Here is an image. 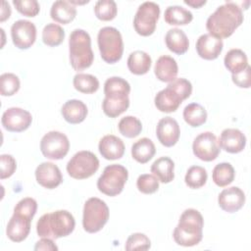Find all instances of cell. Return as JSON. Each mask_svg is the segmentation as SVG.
Returning <instances> with one entry per match:
<instances>
[{"label":"cell","mask_w":251,"mask_h":251,"mask_svg":"<svg viewBox=\"0 0 251 251\" xmlns=\"http://www.w3.org/2000/svg\"><path fill=\"white\" fill-rule=\"evenodd\" d=\"M243 13L241 8L233 2H226L207 19L206 28L209 34L217 38L229 37L242 24Z\"/></svg>","instance_id":"obj_1"},{"label":"cell","mask_w":251,"mask_h":251,"mask_svg":"<svg viewBox=\"0 0 251 251\" xmlns=\"http://www.w3.org/2000/svg\"><path fill=\"white\" fill-rule=\"evenodd\" d=\"M129 92L130 85L126 79L120 76L109 77L104 83L105 98L102 102L104 114L110 118H117L126 111L129 106Z\"/></svg>","instance_id":"obj_2"},{"label":"cell","mask_w":251,"mask_h":251,"mask_svg":"<svg viewBox=\"0 0 251 251\" xmlns=\"http://www.w3.org/2000/svg\"><path fill=\"white\" fill-rule=\"evenodd\" d=\"M74 216L66 210L44 214L36 224V232L40 237L57 239L68 236L75 229Z\"/></svg>","instance_id":"obj_3"},{"label":"cell","mask_w":251,"mask_h":251,"mask_svg":"<svg viewBox=\"0 0 251 251\" xmlns=\"http://www.w3.org/2000/svg\"><path fill=\"white\" fill-rule=\"evenodd\" d=\"M203 226L204 220L200 212L191 208L186 209L174 230L175 241L185 247L197 245L202 240Z\"/></svg>","instance_id":"obj_4"},{"label":"cell","mask_w":251,"mask_h":251,"mask_svg":"<svg viewBox=\"0 0 251 251\" xmlns=\"http://www.w3.org/2000/svg\"><path fill=\"white\" fill-rule=\"evenodd\" d=\"M70 63L74 70L83 71L89 68L94 60L89 34L80 28L73 30L69 38Z\"/></svg>","instance_id":"obj_5"},{"label":"cell","mask_w":251,"mask_h":251,"mask_svg":"<svg viewBox=\"0 0 251 251\" xmlns=\"http://www.w3.org/2000/svg\"><path fill=\"white\" fill-rule=\"evenodd\" d=\"M191 92V86L185 79L176 78L156 94L154 99L155 106L164 113L175 112L181 102L190 96Z\"/></svg>","instance_id":"obj_6"},{"label":"cell","mask_w":251,"mask_h":251,"mask_svg":"<svg viewBox=\"0 0 251 251\" xmlns=\"http://www.w3.org/2000/svg\"><path fill=\"white\" fill-rule=\"evenodd\" d=\"M101 58L108 64L121 60L124 52V42L121 32L113 26L102 27L97 35Z\"/></svg>","instance_id":"obj_7"},{"label":"cell","mask_w":251,"mask_h":251,"mask_svg":"<svg viewBox=\"0 0 251 251\" xmlns=\"http://www.w3.org/2000/svg\"><path fill=\"white\" fill-rule=\"evenodd\" d=\"M109 220V208L107 204L97 198L91 197L84 203L82 226L85 231L95 233L102 229Z\"/></svg>","instance_id":"obj_8"},{"label":"cell","mask_w":251,"mask_h":251,"mask_svg":"<svg viewBox=\"0 0 251 251\" xmlns=\"http://www.w3.org/2000/svg\"><path fill=\"white\" fill-rule=\"evenodd\" d=\"M127 170L118 164L107 166L97 180V188L108 196L120 194L127 180Z\"/></svg>","instance_id":"obj_9"},{"label":"cell","mask_w":251,"mask_h":251,"mask_svg":"<svg viewBox=\"0 0 251 251\" xmlns=\"http://www.w3.org/2000/svg\"><path fill=\"white\" fill-rule=\"evenodd\" d=\"M99 168V160L90 151L75 153L67 164V172L73 178L84 179L93 176Z\"/></svg>","instance_id":"obj_10"},{"label":"cell","mask_w":251,"mask_h":251,"mask_svg":"<svg viewBox=\"0 0 251 251\" xmlns=\"http://www.w3.org/2000/svg\"><path fill=\"white\" fill-rule=\"evenodd\" d=\"M160 16V7L157 3L147 1L142 3L134 16L133 26L135 31L142 36L151 35L156 29Z\"/></svg>","instance_id":"obj_11"},{"label":"cell","mask_w":251,"mask_h":251,"mask_svg":"<svg viewBox=\"0 0 251 251\" xmlns=\"http://www.w3.org/2000/svg\"><path fill=\"white\" fill-rule=\"evenodd\" d=\"M70 141L66 134L52 130L47 132L40 141V150L44 157L51 160L63 159L69 152Z\"/></svg>","instance_id":"obj_12"},{"label":"cell","mask_w":251,"mask_h":251,"mask_svg":"<svg viewBox=\"0 0 251 251\" xmlns=\"http://www.w3.org/2000/svg\"><path fill=\"white\" fill-rule=\"evenodd\" d=\"M194 155L205 162H211L220 154V144L214 133L205 131L197 135L192 144Z\"/></svg>","instance_id":"obj_13"},{"label":"cell","mask_w":251,"mask_h":251,"mask_svg":"<svg viewBox=\"0 0 251 251\" xmlns=\"http://www.w3.org/2000/svg\"><path fill=\"white\" fill-rule=\"evenodd\" d=\"M32 122L31 114L18 107L8 108L2 115L1 123L5 129L12 132H21L29 127Z\"/></svg>","instance_id":"obj_14"},{"label":"cell","mask_w":251,"mask_h":251,"mask_svg":"<svg viewBox=\"0 0 251 251\" xmlns=\"http://www.w3.org/2000/svg\"><path fill=\"white\" fill-rule=\"evenodd\" d=\"M11 36L16 47L19 49H28L35 42L36 27L29 21H16L11 27Z\"/></svg>","instance_id":"obj_15"},{"label":"cell","mask_w":251,"mask_h":251,"mask_svg":"<svg viewBox=\"0 0 251 251\" xmlns=\"http://www.w3.org/2000/svg\"><path fill=\"white\" fill-rule=\"evenodd\" d=\"M31 220L32 218L14 211L6 228L8 238L14 242H21L25 240L30 231Z\"/></svg>","instance_id":"obj_16"},{"label":"cell","mask_w":251,"mask_h":251,"mask_svg":"<svg viewBox=\"0 0 251 251\" xmlns=\"http://www.w3.org/2000/svg\"><path fill=\"white\" fill-rule=\"evenodd\" d=\"M179 134V126L172 117H165L158 122L156 135L162 145L166 147L174 146L178 141Z\"/></svg>","instance_id":"obj_17"},{"label":"cell","mask_w":251,"mask_h":251,"mask_svg":"<svg viewBox=\"0 0 251 251\" xmlns=\"http://www.w3.org/2000/svg\"><path fill=\"white\" fill-rule=\"evenodd\" d=\"M36 181L47 189H53L63 181L60 169L51 162L41 163L35 170Z\"/></svg>","instance_id":"obj_18"},{"label":"cell","mask_w":251,"mask_h":251,"mask_svg":"<svg viewBox=\"0 0 251 251\" xmlns=\"http://www.w3.org/2000/svg\"><path fill=\"white\" fill-rule=\"evenodd\" d=\"M219 206L227 213H234L241 209L245 203V194L237 186L224 189L218 197Z\"/></svg>","instance_id":"obj_19"},{"label":"cell","mask_w":251,"mask_h":251,"mask_svg":"<svg viewBox=\"0 0 251 251\" xmlns=\"http://www.w3.org/2000/svg\"><path fill=\"white\" fill-rule=\"evenodd\" d=\"M223 40L209 33L202 34L196 41V51L205 60L217 59L223 51Z\"/></svg>","instance_id":"obj_20"},{"label":"cell","mask_w":251,"mask_h":251,"mask_svg":"<svg viewBox=\"0 0 251 251\" xmlns=\"http://www.w3.org/2000/svg\"><path fill=\"white\" fill-rule=\"evenodd\" d=\"M219 144L225 151L235 154L245 148L246 137L237 128H226L221 133Z\"/></svg>","instance_id":"obj_21"},{"label":"cell","mask_w":251,"mask_h":251,"mask_svg":"<svg viewBox=\"0 0 251 251\" xmlns=\"http://www.w3.org/2000/svg\"><path fill=\"white\" fill-rule=\"evenodd\" d=\"M98 149L105 159L118 160L124 156L125 144L120 137L113 134H107L100 139Z\"/></svg>","instance_id":"obj_22"},{"label":"cell","mask_w":251,"mask_h":251,"mask_svg":"<svg viewBox=\"0 0 251 251\" xmlns=\"http://www.w3.org/2000/svg\"><path fill=\"white\" fill-rule=\"evenodd\" d=\"M154 73L157 78L164 82H171L176 78L178 73V67L176 61L168 55H163L157 60Z\"/></svg>","instance_id":"obj_23"},{"label":"cell","mask_w":251,"mask_h":251,"mask_svg":"<svg viewBox=\"0 0 251 251\" xmlns=\"http://www.w3.org/2000/svg\"><path fill=\"white\" fill-rule=\"evenodd\" d=\"M87 112L86 105L77 99L68 100L61 109V113L65 121L73 125L83 122L87 116Z\"/></svg>","instance_id":"obj_24"},{"label":"cell","mask_w":251,"mask_h":251,"mask_svg":"<svg viewBox=\"0 0 251 251\" xmlns=\"http://www.w3.org/2000/svg\"><path fill=\"white\" fill-rule=\"evenodd\" d=\"M76 16L75 7L69 1L58 0L52 4L50 17L56 23L67 25L75 20Z\"/></svg>","instance_id":"obj_25"},{"label":"cell","mask_w":251,"mask_h":251,"mask_svg":"<svg viewBox=\"0 0 251 251\" xmlns=\"http://www.w3.org/2000/svg\"><path fill=\"white\" fill-rule=\"evenodd\" d=\"M166 45L170 51L177 55L184 54L189 47V41L183 30L179 28H171L165 37Z\"/></svg>","instance_id":"obj_26"},{"label":"cell","mask_w":251,"mask_h":251,"mask_svg":"<svg viewBox=\"0 0 251 251\" xmlns=\"http://www.w3.org/2000/svg\"><path fill=\"white\" fill-rule=\"evenodd\" d=\"M155 152L156 148L153 141L147 137L137 140L131 146V156L140 164L149 162L154 157Z\"/></svg>","instance_id":"obj_27"},{"label":"cell","mask_w":251,"mask_h":251,"mask_svg":"<svg viewBox=\"0 0 251 251\" xmlns=\"http://www.w3.org/2000/svg\"><path fill=\"white\" fill-rule=\"evenodd\" d=\"M175 164L169 157H160L151 166V173L163 183L171 182L174 177Z\"/></svg>","instance_id":"obj_28"},{"label":"cell","mask_w":251,"mask_h":251,"mask_svg":"<svg viewBox=\"0 0 251 251\" xmlns=\"http://www.w3.org/2000/svg\"><path fill=\"white\" fill-rule=\"evenodd\" d=\"M151 57L144 51L136 50L129 54L127 58V68L130 73L141 75L150 70L151 67Z\"/></svg>","instance_id":"obj_29"},{"label":"cell","mask_w":251,"mask_h":251,"mask_svg":"<svg viewBox=\"0 0 251 251\" xmlns=\"http://www.w3.org/2000/svg\"><path fill=\"white\" fill-rule=\"evenodd\" d=\"M164 19L167 24L172 25H185L192 21L193 15L187 9L176 5L166 9Z\"/></svg>","instance_id":"obj_30"},{"label":"cell","mask_w":251,"mask_h":251,"mask_svg":"<svg viewBox=\"0 0 251 251\" xmlns=\"http://www.w3.org/2000/svg\"><path fill=\"white\" fill-rule=\"evenodd\" d=\"M224 63L231 74H237L245 70L248 66L246 54L240 49H230L225 56Z\"/></svg>","instance_id":"obj_31"},{"label":"cell","mask_w":251,"mask_h":251,"mask_svg":"<svg viewBox=\"0 0 251 251\" xmlns=\"http://www.w3.org/2000/svg\"><path fill=\"white\" fill-rule=\"evenodd\" d=\"M183 119L192 127L202 126L207 121V111L198 103H190L183 110Z\"/></svg>","instance_id":"obj_32"},{"label":"cell","mask_w":251,"mask_h":251,"mask_svg":"<svg viewBox=\"0 0 251 251\" xmlns=\"http://www.w3.org/2000/svg\"><path fill=\"white\" fill-rule=\"evenodd\" d=\"M235 172L229 163H220L213 170V181L220 187L230 184L234 179Z\"/></svg>","instance_id":"obj_33"},{"label":"cell","mask_w":251,"mask_h":251,"mask_svg":"<svg viewBox=\"0 0 251 251\" xmlns=\"http://www.w3.org/2000/svg\"><path fill=\"white\" fill-rule=\"evenodd\" d=\"M73 83L77 91L85 94L94 93L99 88V80L89 74H76L74 76Z\"/></svg>","instance_id":"obj_34"},{"label":"cell","mask_w":251,"mask_h":251,"mask_svg":"<svg viewBox=\"0 0 251 251\" xmlns=\"http://www.w3.org/2000/svg\"><path fill=\"white\" fill-rule=\"evenodd\" d=\"M64 38L65 30L57 24H47L42 30V41L47 46H58L63 42Z\"/></svg>","instance_id":"obj_35"},{"label":"cell","mask_w":251,"mask_h":251,"mask_svg":"<svg viewBox=\"0 0 251 251\" xmlns=\"http://www.w3.org/2000/svg\"><path fill=\"white\" fill-rule=\"evenodd\" d=\"M120 132L127 137V138H133L139 135V133L142 130V124L141 122L133 116H126L119 122L118 125Z\"/></svg>","instance_id":"obj_36"},{"label":"cell","mask_w":251,"mask_h":251,"mask_svg":"<svg viewBox=\"0 0 251 251\" xmlns=\"http://www.w3.org/2000/svg\"><path fill=\"white\" fill-rule=\"evenodd\" d=\"M207 178L208 175L203 167L192 166L187 170L184 180L188 187L192 189H197L202 187L206 183Z\"/></svg>","instance_id":"obj_37"},{"label":"cell","mask_w":251,"mask_h":251,"mask_svg":"<svg viewBox=\"0 0 251 251\" xmlns=\"http://www.w3.org/2000/svg\"><path fill=\"white\" fill-rule=\"evenodd\" d=\"M118 8L113 0H99L94 6L95 16L101 21H112L116 18Z\"/></svg>","instance_id":"obj_38"},{"label":"cell","mask_w":251,"mask_h":251,"mask_svg":"<svg viewBox=\"0 0 251 251\" xmlns=\"http://www.w3.org/2000/svg\"><path fill=\"white\" fill-rule=\"evenodd\" d=\"M20 79L12 73H5L0 75V93L2 96H12L20 89Z\"/></svg>","instance_id":"obj_39"},{"label":"cell","mask_w":251,"mask_h":251,"mask_svg":"<svg viewBox=\"0 0 251 251\" xmlns=\"http://www.w3.org/2000/svg\"><path fill=\"white\" fill-rule=\"evenodd\" d=\"M151 246L150 239L141 232H135L128 236L126 242V250L132 251V250H148Z\"/></svg>","instance_id":"obj_40"},{"label":"cell","mask_w":251,"mask_h":251,"mask_svg":"<svg viewBox=\"0 0 251 251\" xmlns=\"http://www.w3.org/2000/svg\"><path fill=\"white\" fill-rule=\"evenodd\" d=\"M138 190L144 194H152L159 188V180L154 175L143 174L136 180Z\"/></svg>","instance_id":"obj_41"},{"label":"cell","mask_w":251,"mask_h":251,"mask_svg":"<svg viewBox=\"0 0 251 251\" xmlns=\"http://www.w3.org/2000/svg\"><path fill=\"white\" fill-rule=\"evenodd\" d=\"M13 5L18 12L26 17H35L40 10V6L36 0H14Z\"/></svg>","instance_id":"obj_42"},{"label":"cell","mask_w":251,"mask_h":251,"mask_svg":"<svg viewBox=\"0 0 251 251\" xmlns=\"http://www.w3.org/2000/svg\"><path fill=\"white\" fill-rule=\"evenodd\" d=\"M0 164H1V171H0L1 179L10 177L17 169L16 160L12 155H9V154H2L0 156Z\"/></svg>","instance_id":"obj_43"},{"label":"cell","mask_w":251,"mask_h":251,"mask_svg":"<svg viewBox=\"0 0 251 251\" xmlns=\"http://www.w3.org/2000/svg\"><path fill=\"white\" fill-rule=\"evenodd\" d=\"M37 210V202L30 197H26L18 202L15 206L14 211L25 214L30 218H33Z\"/></svg>","instance_id":"obj_44"},{"label":"cell","mask_w":251,"mask_h":251,"mask_svg":"<svg viewBox=\"0 0 251 251\" xmlns=\"http://www.w3.org/2000/svg\"><path fill=\"white\" fill-rule=\"evenodd\" d=\"M232 81L241 88H249L251 85V68L248 65L245 70L237 74H231Z\"/></svg>","instance_id":"obj_45"},{"label":"cell","mask_w":251,"mask_h":251,"mask_svg":"<svg viewBox=\"0 0 251 251\" xmlns=\"http://www.w3.org/2000/svg\"><path fill=\"white\" fill-rule=\"evenodd\" d=\"M34 250H49V251H55L58 250L57 245L54 243L53 239L42 237L40 240H38L34 246Z\"/></svg>","instance_id":"obj_46"},{"label":"cell","mask_w":251,"mask_h":251,"mask_svg":"<svg viewBox=\"0 0 251 251\" xmlns=\"http://www.w3.org/2000/svg\"><path fill=\"white\" fill-rule=\"evenodd\" d=\"M11 16V8L10 5L6 1H2V8H1V15H0V22H4L9 19Z\"/></svg>","instance_id":"obj_47"},{"label":"cell","mask_w":251,"mask_h":251,"mask_svg":"<svg viewBox=\"0 0 251 251\" xmlns=\"http://www.w3.org/2000/svg\"><path fill=\"white\" fill-rule=\"evenodd\" d=\"M184 4L194 8V9H197V8H200L201 6L205 5L206 4V1L205 0H184L183 1Z\"/></svg>","instance_id":"obj_48"}]
</instances>
